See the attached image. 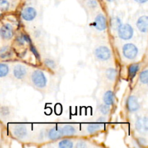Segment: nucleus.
I'll list each match as a JSON object with an SVG mask.
<instances>
[{
    "mask_svg": "<svg viewBox=\"0 0 148 148\" xmlns=\"http://www.w3.org/2000/svg\"><path fill=\"white\" fill-rule=\"evenodd\" d=\"M87 144L85 142L82 141V140H79L77 143L76 145V147L77 148H84V147H87Z\"/></svg>",
    "mask_w": 148,
    "mask_h": 148,
    "instance_id": "32",
    "label": "nucleus"
},
{
    "mask_svg": "<svg viewBox=\"0 0 148 148\" xmlns=\"http://www.w3.org/2000/svg\"><path fill=\"white\" fill-rule=\"evenodd\" d=\"M114 101H115V96L114 92L111 90L106 91L103 95L104 103L108 106H112L114 105Z\"/></svg>",
    "mask_w": 148,
    "mask_h": 148,
    "instance_id": "14",
    "label": "nucleus"
},
{
    "mask_svg": "<svg viewBox=\"0 0 148 148\" xmlns=\"http://www.w3.org/2000/svg\"><path fill=\"white\" fill-rule=\"evenodd\" d=\"M136 2L139 3V4H145L147 1V0H134Z\"/></svg>",
    "mask_w": 148,
    "mask_h": 148,
    "instance_id": "34",
    "label": "nucleus"
},
{
    "mask_svg": "<svg viewBox=\"0 0 148 148\" xmlns=\"http://www.w3.org/2000/svg\"><path fill=\"white\" fill-rule=\"evenodd\" d=\"M140 80L144 85H147L148 82V71L147 69H145L144 71L140 73Z\"/></svg>",
    "mask_w": 148,
    "mask_h": 148,
    "instance_id": "24",
    "label": "nucleus"
},
{
    "mask_svg": "<svg viewBox=\"0 0 148 148\" xmlns=\"http://www.w3.org/2000/svg\"><path fill=\"white\" fill-rule=\"evenodd\" d=\"M95 55L101 61H107L111 58V51L109 48L106 46H100L95 50Z\"/></svg>",
    "mask_w": 148,
    "mask_h": 148,
    "instance_id": "4",
    "label": "nucleus"
},
{
    "mask_svg": "<svg viewBox=\"0 0 148 148\" xmlns=\"http://www.w3.org/2000/svg\"><path fill=\"white\" fill-rule=\"evenodd\" d=\"M37 15L36 9L32 7H27L23 10L21 12V17L25 21L30 22L34 20Z\"/></svg>",
    "mask_w": 148,
    "mask_h": 148,
    "instance_id": "7",
    "label": "nucleus"
},
{
    "mask_svg": "<svg viewBox=\"0 0 148 148\" xmlns=\"http://www.w3.org/2000/svg\"><path fill=\"white\" fill-rule=\"evenodd\" d=\"M87 5L88 6L90 9H95L98 7V4L97 0H88L87 1Z\"/></svg>",
    "mask_w": 148,
    "mask_h": 148,
    "instance_id": "27",
    "label": "nucleus"
},
{
    "mask_svg": "<svg viewBox=\"0 0 148 148\" xmlns=\"http://www.w3.org/2000/svg\"><path fill=\"white\" fill-rule=\"evenodd\" d=\"M14 31L11 25L5 24L0 28V36L4 40H10L12 38Z\"/></svg>",
    "mask_w": 148,
    "mask_h": 148,
    "instance_id": "10",
    "label": "nucleus"
},
{
    "mask_svg": "<svg viewBox=\"0 0 148 148\" xmlns=\"http://www.w3.org/2000/svg\"><path fill=\"white\" fill-rule=\"evenodd\" d=\"M135 129L140 134H147L148 132V120L147 116L139 117L136 120Z\"/></svg>",
    "mask_w": 148,
    "mask_h": 148,
    "instance_id": "5",
    "label": "nucleus"
},
{
    "mask_svg": "<svg viewBox=\"0 0 148 148\" xmlns=\"http://www.w3.org/2000/svg\"><path fill=\"white\" fill-rule=\"evenodd\" d=\"M33 85L38 88H44L47 85V78L42 71L35 70L31 75Z\"/></svg>",
    "mask_w": 148,
    "mask_h": 148,
    "instance_id": "1",
    "label": "nucleus"
},
{
    "mask_svg": "<svg viewBox=\"0 0 148 148\" xmlns=\"http://www.w3.org/2000/svg\"><path fill=\"white\" fill-rule=\"evenodd\" d=\"M10 68L7 64L0 63V77H6L9 73Z\"/></svg>",
    "mask_w": 148,
    "mask_h": 148,
    "instance_id": "21",
    "label": "nucleus"
},
{
    "mask_svg": "<svg viewBox=\"0 0 148 148\" xmlns=\"http://www.w3.org/2000/svg\"><path fill=\"white\" fill-rule=\"evenodd\" d=\"M58 146L60 148H72L74 145L72 140H69V139H64L59 142Z\"/></svg>",
    "mask_w": 148,
    "mask_h": 148,
    "instance_id": "20",
    "label": "nucleus"
},
{
    "mask_svg": "<svg viewBox=\"0 0 148 148\" xmlns=\"http://www.w3.org/2000/svg\"><path fill=\"white\" fill-rule=\"evenodd\" d=\"M123 55L125 58L130 60L135 59L138 54V49L133 43H126L122 48Z\"/></svg>",
    "mask_w": 148,
    "mask_h": 148,
    "instance_id": "2",
    "label": "nucleus"
},
{
    "mask_svg": "<svg viewBox=\"0 0 148 148\" xmlns=\"http://www.w3.org/2000/svg\"><path fill=\"white\" fill-rule=\"evenodd\" d=\"M44 64L49 69H54L56 68V63L53 60L50 59H45L44 61Z\"/></svg>",
    "mask_w": 148,
    "mask_h": 148,
    "instance_id": "25",
    "label": "nucleus"
},
{
    "mask_svg": "<svg viewBox=\"0 0 148 148\" xmlns=\"http://www.w3.org/2000/svg\"><path fill=\"white\" fill-rule=\"evenodd\" d=\"M140 64L138 63L132 64H131L129 66L128 73L129 77H130V79H133V78L136 76L137 72H138L139 69H140Z\"/></svg>",
    "mask_w": 148,
    "mask_h": 148,
    "instance_id": "16",
    "label": "nucleus"
},
{
    "mask_svg": "<svg viewBox=\"0 0 148 148\" xmlns=\"http://www.w3.org/2000/svg\"><path fill=\"white\" fill-rule=\"evenodd\" d=\"M101 128H102V125L101 124H91L87 127V131L89 134H91L99 131Z\"/></svg>",
    "mask_w": 148,
    "mask_h": 148,
    "instance_id": "19",
    "label": "nucleus"
},
{
    "mask_svg": "<svg viewBox=\"0 0 148 148\" xmlns=\"http://www.w3.org/2000/svg\"><path fill=\"white\" fill-rule=\"evenodd\" d=\"M107 1H108V2H114V1H116V0H106Z\"/></svg>",
    "mask_w": 148,
    "mask_h": 148,
    "instance_id": "36",
    "label": "nucleus"
},
{
    "mask_svg": "<svg viewBox=\"0 0 148 148\" xmlns=\"http://www.w3.org/2000/svg\"><path fill=\"white\" fill-rule=\"evenodd\" d=\"M16 41L17 42L19 45H24V43H25V41L24 37H23V35H21V36H17V38H16Z\"/></svg>",
    "mask_w": 148,
    "mask_h": 148,
    "instance_id": "31",
    "label": "nucleus"
},
{
    "mask_svg": "<svg viewBox=\"0 0 148 148\" xmlns=\"http://www.w3.org/2000/svg\"><path fill=\"white\" fill-rule=\"evenodd\" d=\"M93 25L96 30L99 31L105 30L107 27V21L106 18L103 14H100L96 16L94 20Z\"/></svg>",
    "mask_w": 148,
    "mask_h": 148,
    "instance_id": "8",
    "label": "nucleus"
},
{
    "mask_svg": "<svg viewBox=\"0 0 148 148\" xmlns=\"http://www.w3.org/2000/svg\"><path fill=\"white\" fill-rule=\"evenodd\" d=\"M10 8V3L7 0H0V10L7 11Z\"/></svg>",
    "mask_w": 148,
    "mask_h": 148,
    "instance_id": "26",
    "label": "nucleus"
},
{
    "mask_svg": "<svg viewBox=\"0 0 148 148\" xmlns=\"http://www.w3.org/2000/svg\"><path fill=\"white\" fill-rule=\"evenodd\" d=\"M11 56V51L10 49L7 46L3 47L2 49H0V57L2 59H6Z\"/></svg>",
    "mask_w": 148,
    "mask_h": 148,
    "instance_id": "22",
    "label": "nucleus"
},
{
    "mask_svg": "<svg viewBox=\"0 0 148 148\" xmlns=\"http://www.w3.org/2000/svg\"><path fill=\"white\" fill-rule=\"evenodd\" d=\"M12 134L16 138L23 140L27 135V129L23 124H16L13 126Z\"/></svg>",
    "mask_w": 148,
    "mask_h": 148,
    "instance_id": "6",
    "label": "nucleus"
},
{
    "mask_svg": "<svg viewBox=\"0 0 148 148\" xmlns=\"http://www.w3.org/2000/svg\"><path fill=\"white\" fill-rule=\"evenodd\" d=\"M30 49H31V51L33 52L34 56L36 57V59H40V54H39V53L38 52L37 49H36V47H35L34 46H33V45H30Z\"/></svg>",
    "mask_w": 148,
    "mask_h": 148,
    "instance_id": "30",
    "label": "nucleus"
},
{
    "mask_svg": "<svg viewBox=\"0 0 148 148\" xmlns=\"http://www.w3.org/2000/svg\"><path fill=\"white\" fill-rule=\"evenodd\" d=\"M27 74V69L25 66L22 64H17L13 69V75L14 77L18 79H21L25 77Z\"/></svg>",
    "mask_w": 148,
    "mask_h": 148,
    "instance_id": "12",
    "label": "nucleus"
},
{
    "mask_svg": "<svg viewBox=\"0 0 148 148\" xmlns=\"http://www.w3.org/2000/svg\"><path fill=\"white\" fill-rule=\"evenodd\" d=\"M137 27L141 33H146L148 29V17L147 15H143L137 21Z\"/></svg>",
    "mask_w": 148,
    "mask_h": 148,
    "instance_id": "11",
    "label": "nucleus"
},
{
    "mask_svg": "<svg viewBox=\"0 0 148 148\" xmlns=\"http://www.w3.org/2000/svg\"><path fill=\"white\" fill-rule=\"evenodd\" d=\"M0 15H1V14H0Z\"/></svg>",
    "mask_w": 148,
    "mask_h": 148,
    "instance_id": "37",
    "label": "nucleus"
},
{
    "mask_svg": "<svg viewBox=\"0 0 148 148\" xmlns=\"http://www.w3.org/2000/svg\"><path fill=\"white\" fill-rule=\"evenodd\" d=\"M48 137L51 140H57L63 137L62 129H59L58 127H53L50 129L48 132Z\"/></svg>",
    "mask_w": 148,
    "mask_h": 148,
    "instance_id": "13",
    "label": "nucleus"
},
{
    "mask_svg": "<svg viewBox=\"0 0 148 148\" xmlns=\"http://www.w3.org/2000/svg\"><path fill=\"white\" fill-rule=\"evenodd\" d=\"M99 109L100 112L103 114V115H108L111 112V108H110V106L106 105V104H101L99 106Z\"/></svg>",
    "mask_w": 148,
    "mask_h": 148,
    "instance_id": "23",
    "label": "nucleus"
},
{
    "mask_svg": "<svg viewBox=\"0 0 148 148\" xmlns=\"http://www.w3.org/2000/svg\"><path fill=\"white\" fill-rule=\"evenodd\" d=\"M10 111L7 107H1L0 108V116H7L10 114Z\"/></svg>",
    "mask_w": 148,
    "mask_h": 148,
    "instance_id": "28",
    "label": "nucleus"
},
{
    "mask_svg": "<svg viewBox=\"0 0 148 148\" xmlns=\"http://www.w3.org/2000/svg\"><path fill=\"white\" fill-rule=\"evenodd\" d=\"M117 31H118L119 36L122 40H130L132 38L133 35H134L133 27L128 23L121 25Z\"/></svg>",
    "mask_w": 148,
    "mask_h": 148,
    "instance_id": "3",
    "label": "nucleus"
},
{
    "mask_svg": "<svg viewBox=\"0 0 148 148\" xmlns=\"http://www.w3.org/2000/svg\"><path fill=\"white\" fill-rule=\"evenodd\" d=\"M110 24H111V28L113 30H118L120 26L122 25V23H121V20L119 17H114L111 18Z\"/></svg>",
    "mask_w": 148,
    "mask_h": 148,
    "instance_id": "17",
    "label": "nucleus"
},
{
    "mask_svg": "<svg viewBox=\"0 0 148 148\" xmlns=\"http://www.w3.org/2000/svg\"><path fill=\"white\" fill-rule=\"evenodd\" d=\"M99 121H102V122H103V121H105L106 120H105V118H103H103H100L99 119Z\"/></svg>",
    "mask_w": 148,
    "mask_h": 148,
    "instance_id": "35",
    "label": "nucleus"
},
{
    "mask_svg": "<svg viewBox=\"0 0 148 148\" xmlns=\"http://www.w3.org/2000/svg\"><path fill=\"white\" fill-rule=\"evenodd\" d=\"M117 76V71L114 68H109L106 71V77L111 81L115 80Z\"/></svg>",
    "mask_w": 148,
    "mask_h": 148,
    "instance_id": "18",
    "label": "nucleus"
},
{
    "mask_svg": "<svg viewBox=\"0 0 148 148\" xmlns=\"http://www.w3.org/2000/svg\"><path fill=\"white\" fill-rule=\"evenodd\" d=\"M23 37H24L25 41L27 43H29V44H31V39L27 35H23Z\"/></svg>",
    "mask_w": 148,
    "mask_h": 148,
    "instance_id": "33",
    "label": "nucleus"
},
{
    "mask_svg": "<svg viewBox=\"0 0 148 148\" xmlns=\"http://www.w3.org/2000/svg\"><path fill=\"white\" fill-rule=\"evenodd\" d=\"M127 107L130 112H137L140 108V104L138 99L134 95H130L127 98Z\"/></svg>",
    "mask_w": 148,
    "mask_h": 148,
    "instance_id": "9",
    "label": "nucleus"
},
{
    "mask_svg": "<svg viewBox=\"0 0 148 148\" xmlns=\"http://www.w3.org/2000/svg\"><path fill=\"white\" fill-rule=\"evenodd\" d=\"M137 143L140 145V146H147V141L145 138L144 137H140V138L137 139Z\"/></svg>",
    "mask_w": 148,
    "mask_h": 148,
    "instance_id": "29",
    "label": "nucleus"
},
{
    "mask_svg": "<svg viewBox=\"0 0 148 148\" xmlns=\"http://www.w3.org/2000/svg\"><path fill=\"white\" fill-rule=\"evenodd\" d=\"M63 136H73L76 134L77 130L75 127L72 125H64L62 128Z\"/></svg>",
    "mask_w": 148,
    "mask_h": 148,
    "instance_id": "15",
    "label": "nucleus"
}]
</instances>
